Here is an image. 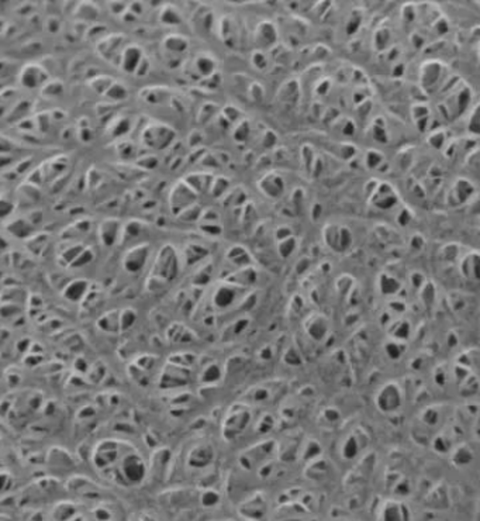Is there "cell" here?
<instances>
[{
	"label": "cell",
	"instance_id": "6da1fadb",
	"mask_svg": "<svg viewBox=\"0 0 480 521\" xmlns=\"http://www.w3.org/2000/svg\"><path fill=\"white\" fill-rule=\"evenodd\" d=\"M179 269H181V259H179L178 251L173 248V245L165 244L155 258L149 281H157L164 286L165 283L175 279L179 274Z\"/></svg>",
	"mask_w": 480,
	"mask_h": 521
},
{
	"label": "cell",
	"instance_id": "7a4b0ae2",
	"mask_svg": "<svg viewBox=\"0 0 480 521\" xmlns=\"http://www.w3.org/2000/svg\"><path fill=\"white\" fill-rule=\"evenodd\" d=\"M176 138V131L170 126L159 121L148 124L142 130L141 141L151 151H164Z\"/></svg>",
	"mask_w": 480,
	"mask_h": 521
},
{
	"label": "cell",
	"instance_id": "3957f363",
	"mask_svg": "<svg viewBox=\"0 0 480 521\" xmlns=\"http://www.w3.org/2000/svg\"><path fill=\"white\" fill-rule=\"evenodd\" d=\"M125 38L123 34H112V35H105L96 45V49L97 53L100 54L102 58H105L106 61L112 62L114 64L116 62V66L118 68V64H120V58H121V54H123L124 48L127 47L125 45Z\"/></svg>",
	"mask_w": 480,
	"mask_h": 521
},
{
	"label": "cell",
	"instance_id": "277c9868",
	"mask_svg": "<svg viewBox=\"0 0 480 521\" xmlns=\"http://www.w3.org/2000/svg\"><path fill=\"white\" fill-rule=\"evenodd\" d=\"M149 251H151V245L148 242H142V244L133 246L131 250H129L124 254V269L127 270L129 274H131V275L141 272V270L144 269L146 261H148Z\"/></svg>",
	"mask_w": 480,
	"mask_h": 521
},
{
	"label": "cell",
	"instance_id": "5b68a950",
	"mask_svg": "<svg viewBox=\"0 0 480 521\" xmlns=\"http://www.w3.org/2000/svg\"><path fill=\"white\" fill-rule=\"evenodd\" d=\"M48 75L44 68L37 64L24 65L23 69L20 72V83L24 88L35 89L44 86L47 83Z\"/></svg>",
	"mask_w": 480,
	"mask_h": 521
},
{
	"label": "cell",
	"instance_id": "8992f818",
	"mask_svg": "<svg viewBox=\"0 0 480 521\" xmlns=\"http://www.w3.org/2000/svg\"><path fill=\"white\" fill-rule=\"evenodd\" d=\"M145 57V54L142 51V48L138 47V45H127L124 48L123 54H121V58H120V64H118V68L127 73H135V70L138 69V66L142 62V59Z\"/></svg>",
	"mask_w": 480,
	"mask_h": 521
},
{
	"label": "cell",
	"instance_id": "52a82bcc",
	"mask_svg": "<svg viewBox=\"0 0 480 521\" xmlns=\"http://www.w3.org/2000/svg\"><path fill=\"white\" fill-rule=\"evenodd\" d=\"M121 234H123V227H121V221L117 218H106L100 224L99 237L103 245H114Z\"/></svg>",
	"mask_w": 480,
	"mask_h": 521
},
{
	"label": "cell",
	"instance_id": "ba28073f",
	"mask_svg": "<svg viewBox=\"0 0 480 521\" xmlns=\"http://www.w3.org/2000/svg\"><path fill=\"white\" fill-rule=\"evenodd\" d=\"M17 96V92L14 89H3L0 92V118H3L7 114V111H12L14 105V97Z\"/></svg>",
	"mask_w": 480,
	"mask_h": 521
},
{
	"label": "cell",
	"instance_id": "9c48e42d",
	"mask_svg": "<svg viewBox=\"0 0 480 521\" xmlns=\"http://www.w3.org/2000/svg\"><path fill=\"white\" fill-rule=\"evenodd\" d=\"M105 96H107L114 103H118V102H123L129 97V89L125 88L121 82L114 81L112 86L109 88V90L106 92Z\"/></svg>",
	"mask_w": 480,
	"mask_h": 521
},
{
	"label": "cell",
	"instance_id": "30bf717a",
	"mask_svg": "<svg viewBox=\"0 0 480 521\" xmlns=\"http://www.w3.org/2000/svg\"><path fill=\"white\" fill-rule=\"evenodd\" d=\"M113 81L110 77H106V75H99V77L93 78L90 81V88L93 89L96 93L99 94H106V92L109 90V88L113 85Z\"/></svg>",
	"mask_w": 480,
	"mask_h": 521
},
{
	"label": "cell",
	"instance_id": "8fae6325",
	"mask_svg": "<svg viewBox=\"0 0 480 521\" xmlns=\"http://www.w3.org/2000/svg\"><path fill=\"white\" fill-rule=\"evenodd\" d=\"M14 211V202L6 194H0V220L10 218Z\"/></svg>",
	"mask_w": 480,
	"mask_h": 521
},
{
	"label": "cell",
	"instance_id": "7c38bea8",
	"mask_svg": "<svg viewBox=\"0 0 480 521\" xmlns=\"http://www.w3.org/2000/svg\"><path fill=\"white\" fill-rule=\"evenodd\" d=\"M64 92V86H62V82H48L42 86V93L48 96V97H58L59 94Z\"/></svg>",
	"mask_w": 480,
	"mask_h": 521
},
{
	"label": "cell",
	"instance_id": "4fadbf2b",
	"mask_svg": "<svg viewBox=\"0 0 480 521\" xmlns=\"http://www.w3.org/2000/svg\"><path fill=\"white\" fill-rule=\"evenodd\" d=\"M14 142L6 135L0 134V155H10L14 153Z\"/></svg>",
	"mask_w": 480,
	"mask_h": 521
},
{
	"label": "cell",
	"instance_id": "5bb4252c",
	"mask_svg": "<svg viewBox=\"0 0 480 521\" xmlns=\"http://www.w3.org/2000/svg\"><path fill=\"white\" fill-rule=\"evenodd\" d=\"M79 140L83 142H90L93 140V133L90 127H79Z\"/></svg>",
	"mask_w": 480,
	"mask_h": 521
}]
</instances>
